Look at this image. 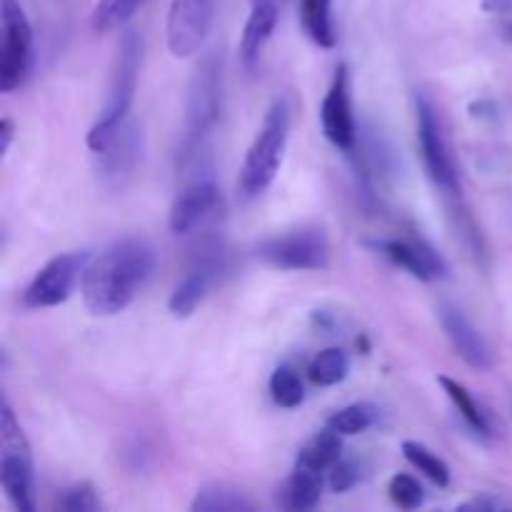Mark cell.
<instances>
[{"label":"cell","mask_w":512,"mask_h":512,"mask_svg":"<svg viewBox=\"0 0 512 512\" xmlns=\"http://www.w3.org/2000/svg\"><path fill=\"white\" fill-rule=\"evenodd\" d=\"M363 463L355 458H340L338 463L330 468V488L333 493H348L355 485L363 480Z\"/></svg>","instance_id":"obj_30"},{"label":"cell","mask_w":512,"mask_h":512,"mask_svg":"<svg viewBox=\"0 0 512 512\" xmlns=\"http://www.w3.org/2000/svg\"><path fill=\"white\" fill-rule=\"evenodd\" d=\"M153 268L155 253L145 240L123 238L108 245L98 258H90L80 283L88 313L95 318L123 313L148 283Z\"/></svg>","instance_id":"obj_1"},{"label":"cell","mask_w":512,"mask_h":512,"mask_svg":"<svg viewBox=\"0 0 512 512\" xmlns=\"http://www.w3.org/2000/svg\"><path fill=\"white\" fill-rule=\"evenodd\" d=\"M218 250L213 253L198 255L193 268L188 270L183 280L175 285V290L170 293L168 310L175 315V318H190V315L198 310V305L203 303L205 295H208L210 283L215 278V270H218Z\"/></svg>","instance_id":"obj_16"},{"label":"cell","mask_w":512,"mask_h":512,"mask_svg":"<svg viewBox=\"0 0 512 512\" xmlns=\"http://www.w3.org/2000/svg\"><path fill=\"white\" fill-rule=\"evenodd\" d=\"M320 125H323V135L335 148L348 155L355 153L358 125H355L353 100H350V70L345 63L338 65L333 83L320 103Z\"/></svg>","instance_id":"obj_11"},{"label":"cell","mask_w":512,"mask_h":512,"mask_svg":"<svg viewBox=\"0 0 512 512\" xmlns=\"http://www.w3.org/2000/svg\"><path fill=\"white\" fill-rule=\"evenodd\" d=\"M415 120H418V148L420 158H423L425 173H428L430 183L443 193V198H460V175L458 165H455L453 150H450L448 135L443 130V120H440L438 108L428 95L420 93L415 98Z\"/></svg>","instance_id":"obj_6"},{"label":"cell","mask_w":512,"mask_h":512,"mask_svg":"<svg viewBox=\"0 0 512 512\" xmlns=\"http://www.w3.org/2000/svg\"><path fill=\"white\" fill-rule=\"evenodd\" d=\"M373 248L383 253L390 263L403 268L413 278L423 280V283H433L448 273V265L440 258V253H435L433 245L425 243L423 238H415V235L378 240V243H373Z\"/></svg>","instance_id":"obj_12"},{"label":"cell","mask_w":512,"mask_h":512,"mask_svg":"<svg viewBox=\"0 0 512 512\" xmlns=\"http://www.w3.org/2000/svg\"><path fill=\"white\" fill-rule=\"evenodd\" d=\"M140 63H143V38H140L138 30L130 28L120 38L113 75H110L108 98H105L98 120L88 130V148L93 153H100L115 138V133L130 120V108H133L135 88H138Z\"/></svg>","instance_id":"obj_2"},{"label":"cell","mask_w":512,"mask_h":512,"mask_svg":"<svg viewBox=\"0 0 512 512\" xmlns=\"http://www.w3.org/2000/svg\"><path fill=\"white\" fill-rule=\"evenodd\" d=\"M0 483L20 512L35 510L33 453L8 400H3L0 410Z\"/></svg>","instance_id":"obj_5"},{"label":"cell","mask_w":512,"mask_h":512,"mask_svg":"<svg viewBox=\"0 0 512 512\" xmlns=\"http://www.w3.org/2000/svg\"><path fill=\"white\" fill-rule=\"evenodd\" d=\"M250 3L253 5H258V3H270V5H283L285 0H250Z\"/></svg>","instance_id":"obj_34"},{"label":"cell","mask_w":512,"mask_h":512,"mask_svg":"<svg viewBox=\"0 0 512 512\" xmlns=\"http://www.w3.org/2000/svg\"><path fill=\"white\" fill-rule=\"evenodd\" d=\"M380 410L373 403H353L348 408L338 410L328 418V428H333L340 435H360L365 430H370L378 420Z\"/></svg>","instance_id":"obj_27"},{"label":"cell","mask_w":512,"mask_h":512,"mask_svg":"<svg viewBox=\"0 0 512 512\" xmlns=\"http://www.w3.org/2000/svg\"><path fill=\"white\" fill-rule=\"evenodd\" d=\"M3 20V50H0V90L13 93L23 88L33 73L35 35L28 15L18 0H3L0 5Z\"/></svg>","instance_id":"obj_7"},{"label":"cell","mask_w":512,"mask_h":512,"mask_svg":"<svg viewBox=\"0 0 512 512\" xmlns=\"http://www.w3.org/2000/svg\"><path fill=\"white\" fill-rule=\"evenodd\" d=\"M438 385L443 388V393L448 395L450 403L455 405L460 418L465 420V425H468L475 435H480V438H493L495 435L493 415H490L488 410L475 400V395L470 393L463 383L448 378V375H438Z\"/></svg>","instance_id":"obj_18"},{"label":"cell","mask_w":512,"mask_h":512,"mask_svg":"<svg viewBox=\"0 0 512 512\" xmlns=\"http://www.w3.org/2000/svg\"><path fill=\"white\" fill-rule=\"evenodd\" d=\"M220 205H223V195H220L215 180H195V183L185 185L178 198L173 200V208L168 215L170 230L175 235L193 233L210 215H215Z\"/></svg>","instance_id":"obj_14"},{"label":"cell","mask_w":512,"mask_h":512,"mask_svg":"<svg viewBox=\"0 0 512 512\" xmlns=\"http://www.w3.org/2000/svg\"><path fill=\"white\" fill-rule=\"evenodd\" d=\"M403 455L415 470L425 475L430 483H435L438 488H448L450 485V468L440 455H435L433 450L425 448V445L415 443V440H405L403 443Z\"/></svg>","instance_id":"obj_25"},{"label":"cell","mask_w":512,"mask_h":512,"mask_svg":"<svg viewBox=\"0 0 512 512\" xmlns=\"http://www.w3.org/2000/svg\"><path fill=\"white\" fill-rule=\"evenodd\" d=\"M483 8L490 13H512V0H485Z\"/></svg>","instance_id":"obj_33"},{"label":"cell","mask_w":512,"mask_h":512,"mask_svg":"<svg viewBox=\"0 0 512 512\" xmlns=\"http://www.w3.org/2000/svg\"><path fill=\"white\" fill-rule=\"evenodd\" d=\"M290 135V108L283 98L273 100L265 113L258 135L245 153L243 168H240L238 190L243 200L260 198L273 185L280 165H283L285 145Z\"/></svg>","instance_id":"obj_3"},{"label":"cell","mask_w":512,"mask_h":512,"mask_svg":"<svg viewBox=\"0 0 512 512\" xmlns=\"http://www.w3.org/2000/svg\"><path fill=\"white\" fill-rule=\"evenodd\" d=\"M143 3L145 0H98L90 13V28L95 33H110V30L123 28Z\"/></svg>","instance_id":"obj_24"},{"label":"cell","mask_w":512,"mask_h":512,"mask_svg":"<svg viewBox=\"0 0 512 512\" xmlns=\"http://www.w3.org/2000/svg\"><path fill=\"white\" fill-rule=\"evenodd\" d=\"M280 5L270 3H258L253 5L248 15V23L243 28V38H240V63L245 65V70H255V65L260 63V55H263L265 43L270 40V35L275 33V25H278Z\"/></svg>","instance_id":"obj_17"},{"label":"cell","mask_w":512,"mask_h":512,"mask_svg":"<svg viewBox=\"0 0 512 512\" xmlns=\"http://www.w3.org/2000/svg\"><path fill=\"white\" fill-rule=\"evenodd\" d=\"M350 375V355L343 348H325L310 360L308 378L313 385L330 388V385L343 383Z\"/></svg>","instance_id":"obj_23"},{"label":"cell","mask_w":512,"mask_h":512,"mask_svg":"<svg viewBox=\"0 0 512 512\" xmlns=\"http://www.w3.org/2000/svg\"><path fill=\"white\" fill-rule=\"evenodd\" d=\"M98 155V173L108 188H125L135 175V168L143 155V135L133 120L115 133V138L105 145Z\"/></svg>","instance_id":"obj_13"},{"label":"cell","mask_w":512,"mask_h":512,"mask_svg":"<svg viewBox=\"0 0 512 512\" xmlns=\"http://www.w3.org/2000/svg\"><path fill=\"white\" fill-rule=\"evenodd\" d=\"M190 508L195 512H248L255 510V503L230 485L213 483L198 490Z\"/></svg>","instance_id":"obj_22"},{"label":"cell","mask_w":512,"mask_h":512,"mask_svg":"<svg viewBox=\"0 0 512 512\" xmlns=\"http://www.w3.org/2000/svg\"><path fill=\"white\" fill-rule=\"evenodd\" d=\"M90 263V255L85 253H63L55 255L53 260L43 265L30 280V285L23 293V305L30 310L55 308V305L65 303L73 293L75 283L83 280L85 268Z\"/></svg>","instance_id":"obj_9"},{"label":"cell","mask_w":512,"mask_h":512,"mask_svg":"<svg viewBox=\"0 0 512 512\" xmlns=\"http://www.w3.org/2000/svg\"><path fill=\"white\" fill-rule=\"evenodd\" d=\"M333 0H300V23L308 38L320 48H335L338 38H335L333 28Z\"/></svg>","instance_id":"obj_21"},{"label":"cell","mask_w":512,"mask_h":512,"mask_svg":"<svg viewBox=\"0 0 512 512\" xmlns=\"http://www.w3.org/2000/svg\"><path fill=\"white\" fill-rule=\"evenodd\" d=\"M460 510H483V512H498V510H512V503L498 498V495H478V498L468 500L460 505Z\"/></svg>","instance_id":"obj_31"},{"label":"cell","mask_w":512,"mask_h":512,"mask_svg":"<svg viewBox=\"0 0 512 512\" xmlns=\"http://www.w3.org/2000/svg\"><path fill=\"white\" fill-rule=\"evenodd\" d=\"M320 475L323 473L295 465V470L280 488V508L293 512L313 510L320 503V495H323V478Z\"/></svg>","instance_id":"obj_19"},{"label":"cell","mask_w":512,"mask_h":512,"mask_svg":"<svg viewBox=\"0 0 512 512\" xmlns=\"http://www.w3.org/2000/svg\"><path fill=\"white\" fill-rule=\"evenodd\" d=\"M218 0H173L168 10V48L175 58H190L203 48L215 23Z\"/></svg>","instance_id":"obj_10"},{"label":"cell","mask_w":512,"mask_h":512,"mask_svg":"<svg viewBox=\"0 0 512 512\" xmlns=\"http://www.w3.org/2000/svg\"><path fill=\"white\" fill-rule=\"evenodd\" d=\"M388 495L400 510H418L425 503V490L418 478L408 473H398L390 478Z\"/></svg>","instance_id":"obj_28"},{"label":"cell","mask_w":512,"mask_h":512,"mask_svg":"<svg viewBox=\"0 0 512 512\" xmlns=\"http://www.w3.org/2000/svg\"><path fill=\"white\" fill-rule=\"evenodd\" d=\"M13 138H15V123L10 118H3L0 120V140H3V143H0V153H8L10 150V145H13Z\"/></svg>","instance_id":"obj_32"},{"label":"cell","mask_w":512,"mask_h":512,"mask_svg":"<svg viewBox=\"0 0 512 512\" xmlns=\"http://www.w3.org/2000/svg\"><path fill=\"white\" fill-rule=\"evenodd\" d=\"M100 498L90 483H75L58 495L53 508L68 512H95L100 510Z\"/></svg>","instance_id":"obj_29"},{"label":"cell","mask_w":512,"mask_h":512,"mask_svg":"<svg viewBox=\"0 0 512 512\" xmlns=\"http://www.w3.org/2000/svg\"><path fill=\"white\" fill-rule=\"evenodd\" d=\"M340 458H343V435L335 433L333 428L325 425V430L313 435V438L300 448L295 465L310 468L315 470V473H325V470L333 468Z\"/></svg>","instance_id":"obj_20"},{"label":"cell","mask_w":512,"mask_h":512,"mask_svg":"<svg viewBox=\"0 0 512 512\" xmlns=\"http://www.w3.org/2000/svg\"><path fill=\"white\" fill-rule=\"evenodd\" d=\"M223 113V65L215 53L205 55L195 68L188 85V105H185V138L180 148V165L198 158L205 140L218 125Z\"/></svg>","instance_id":"obj_4"},{"label":"cell","mask_w":512,"mask_h":512,"mask_svg":"<svg viewBox=\"0 0 512 512\" xmlns=\"http://www.w3.org/2000/svg\"><path fill=\"white\" fill-rule=\"evenodd\" d=\"M258 258L280 270H323L330 263V243L323 228H300L258 245Z\"/></svg>","instance_id":"obj_8"},{"label":"cell","mask_w":512,"mask_h":512,"mask_svg":"<svg viewBox=\"0 0 512 512\" xmlns=\"http://www.w3.org/2000/svg\"><path fill=\"white\" fill-rule=\"evenodd\" d=\"M270 398L275 400V405L288 410L303 405L305 388H303V380H300V373L293 368V365L285 363L273 370V375H270Z\"/></svg>","instance_id":"obj_26"},{"label":"cell","mask_w":512,"mask_h":512,"mask_svg":"<svg viewBox=\"0 0 512 512\" xmlns=\"http://www.w3.org/2000/svg\"><path fill=\"white\" fill-rule=\"evenodd\" d=\"M440 325H443L445 335H448L450 345L455 348V353L475 370H490L493 368V350H490L485 335L475 328L468 320V315L453 303H443L438 308Z\"/></svg>","instance_id":"obj_15"}]
</instances>
